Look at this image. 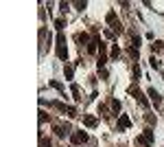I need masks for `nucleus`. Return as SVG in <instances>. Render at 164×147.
<instances>
[{"label":"nucleus","instance_id":"1","mask_svg":"<svg viewBox=\"0 0 164 147\" xmlns=\"http://www.w3.org/2000/svg\"><path fill=\"white\" fill-rule=\"evenodd\" d=\"M57 57L59 59H68V48H66V35L64 33H59L57 35Z\"/></svg>","mask_w":164,"mask_h":147},{"label":"nucleus","instance_id":"2","mask_svg":"<svg viewBox=\"0 0 164 147\" xmlns=\"http://www.w3.org/2000/svg\"><path fill=\"white\" fill-rule=\"evenodd\" d=\"M129 92H131L134 97H136V99L140 101V105H142V108H149V101H147V97H144V94L140 92V90L136 88V86H131V88H129Z\"/></svg>","mask_w":164,"mask_h":147},{"label":"nucleus","instance_id":"3","mask_svg":"<svg viewBox=\"0 0 164 147\" xmlns=\"http://www.w3.org/2000/svg\"><path fill=\"white\" fill-rule=\"evenodd\" d=\"M70 140H72L75 145H83V143L88 140V134H86V132H75V134L70 136Z\"/></svg>","mask_w":164,"mask_h":147},{"label":"nucleus","instance_id":"4","mask_svg":"<svg viewBox=\"0 0 164 147\" xmlns=\"http://www.w3.org/2000/svg\"><path fill=\"white\" fill-rule=\"evenodd\" d=\"M138 143H142V145H147V147H149V145H153V132H151V129H147L142 136L138 138Z\"/></svg>","mask_w":164,"mask_h":147},{"label":"nucleus","instance_id":"5","mask_svg":"<svg viewBox=\"0 0 164 147\" xmlns=\"http://www.w3.org/2000/svg\"><path fill=\"white\" fill-rule=\"evenodd\" d=\"M147 94L151 97V101H153L155 105H160V103H162V97H160V92H157L155 88H149V90H147Z\"/></svg>","mask_w":164,"mask_h":147},{"label":"nucleus","instance_id":"6","mask_svg":"<svg viewBox=\"0 0 164 147\" xmlns=\"http://www.w3.org/2000/svg\"><path fill=\"white\" fill-rule=\"evenodd\" d=\"M129 125H131V118H129V116H125V114H123L120 118H118V132H123V129H127Z\"/></svg>","mask_w":164,"mask_h":147},{"label":"nucleus","instance_id":"7","mask_svg":"<svg viewBox=\"0 0 164 147\" xmlns=\"http://www.w3.org/2000/svg\"><path fill=\"white\" fill-rule=\"evenodd\" d=\"M83 125H86V127H97L99 125V121H97V116H83Z\"/></svg>","mask_w":164,"mask_h":147},{"label":"nucleus","instance_id":"8","mask_svg":"<svg viewBox=\"0 0 164 147\" xmlns=\"http://www.w3.org/2000/svg\"><path fill=\"white\" fill-rule=\"evenodd\" d=\"M64 75H66V79H72V75H75V68H72L70 64H66V66H64Z\"/></svg>","mask_w":164,"mask_h":147},{"label":"nucleus","instance_id":"9","mask_svg":"<svg viewBox=\"0 0 164 147\" xmlns=\"http://www.w3.org/2000/svg\"><path fill=\"white\" fill-rule=\"evenodd\" d=\"M105 22L107 24H116V11H110V13L105 15Z\"/></svg>","mask_w":164,"mask_h":147},{"label":"nucleus","instance_id":"10","mask_svg":"<svg viewBox=\"0 0 164 147\" xmlns=\"http://www.w3.org/2000/svg\"><path fill=\"white\" fill-rule=\"evenodd\" d=\"M77 39H79V42H81V44H90V35H88V33H79V35H77Z\"/></svg>","mask_w":164,"mask_h":147},{"label":"nucleus","instance_id":"11","mask_svg":"<svg viewBox=\"0 0 164 147\" xmlns=\"http://www.w3.org/2000/svg\"><path fill=\"white\" fill-rule=\"evenodd\" d=\"M64 26H66V20H61V18H57V20H55V29H57V31H61Z\"/></svg>","mask_w":164,"mask_h":147},{"label":"nucleus","instance_id":"12","mask_svg":"<svg viewBox=\"0 0 164 147\" xmlns=\"http://www.w3.org/2000/svg\"><path fill=\"white\" fill-rule=\"evenodd\" d=\"M79 94H81V92H79V86H77V83H72V97H75L77 101H81V97H79Z\"/></svg>","mask_w":164,"mask_h":147},{"label":"nucleus","instance_id":"13","mask_svg":"<svg viewBox=\"0 0 164 147\" xmlns=\"http://www.w3.org/2000/svg\"><path fill=\"white\" fill-rule=\"evenodd\" d=\"M112 108H114V112H120V101H118V99H112Z\"/></svg>","mask_w":164,"mask_h":147},{"label":"nucleus","instance_id":"14","mask_svg":"<svg viewBox=\"0 0 164 147\" xmlns=\"http://www.w3.org/2000/svg\"><path fill=\"white\" fill-rule=\"evenodd\" d=\"M50 86H53V88H57V90H59V92H61V94H64V86H61V83H59V81H50Z\"/></svg>","mask_w":164,"mask_h":147},{"label":"nucleus","instance_id":"15","mask_svg":"<svg viewBox=\"0 0 164 147\" xmlns=\"http://www.w3.org/2000/svg\"><path fill=\"white\" fill-rule=\"evenodd\" d=\"M118 55H120V48L114 46V48H112V59H118Z\"/></svg>","mask_w":164,"mask_h":147},{"label":"nucleus","instance_id":"16","mask_svg":"<svg viewBox=\"0 0 164 147\" xmlns=\"http://www.w3.org/2000/svg\"><path fill=\"white\" fill-rule=\"evenodd\" d=\"M68 116H70V118H75V116H77V110L72 108V105H68Z\"/></svg>","mask_w":164,"mask_h":147},{"label":"nucleus","instance_id":"17","mask_svg":"<svg viewBox=\"0 0 164 147\" xmlns=\"http://www.w3.org/2000/svg\"><path fill=\"white\" fill-rule=\"evenodd\" d=\"M131 42L136 44V48H138V46H140V37H138V35H136V33H131Z\"/></svg>","mask_w":164,"mask_h":147},{"label":"nucleus","instance_id":"18","mask_svg":"<svg viewBox=\"0 0 164 147\" xmlns=\"http://www.w3.org/2000/svg\"><path fill=\"white\" fill-rule=\"evenodd\" d=\"M39 145H42V147H50V138H44V136H42V140H39Z\"/></svg>","mask_w":164,"mask_h":147},{"label":"nucleus","instance_id":"19","mask_svg":"<svg viewBox=\"0 0 164 147\" xmlns=\"http://www.w3.org/2000/svg\"><path fill=\"white\" fill-rule=\"evenodd\" d=\"M129 55H131V57H138V48L131 46V48H129Z\"/></svg>","mask_w":164,"mask_h":147},{"label":"nucleus","instance_id":"20","mask_svg":"<svg viewBox=\"0 0 164 147\" xmlns=\"http://www.w3.org/2000/svg\"><path fill=\"white\" fill-rule=\"evenodd\" d=\"M75 7H77V9H81V11H83V9H86V7H88V2H75Z\"/></svg>","mask_w":164,"mask_h":147},{"label":"nucleus","instance_id":"21","mask_svg":"<svg viewBox=\"0 0 164 147\" xmlns=\"http://www.w3.org/2000/svg\"><path fill=\"white\" fill-rule=\"evenodd\" d=\"M123 31V24H120V22H116V24H114V33H120Z\"/></svg>","mask_w":164,"mask_h":147},{"label":"nucleus","instance_id":"22","mask_svg":"<svg viewBox=\"0 0 164 147\" xmlns=\"http://www.w3.org/2000/svg\"><path fill=\"white\" fill-rule=\"evenodd\" d=\"M46 118H48V116H46V112H39V123H44Z\"/></svg>","mask_w":164,"mask_h":147},{"label":"nucleus","instance_id":"23","mask_svg":"<svg viewBox=\"0 0 164 147\" xmlns=\"http://www.w3.org/2000/svg\"><path fill=\"white\" fill-rule=\"evenodd\" d=\"M151 66H153V68H160V61H157V59H153V57H151Z\"/></svg>","mask_w":164,"mask_h":147},{"label":"nucleus","instance_id":"24","mask_svg":"<svg viewBox=\"0 0 164 147\" xmlns=\"http://www.w3.org/2000/svg\"><path fill=\"white\" fill-rule=\"evenodd\" d=\"M162 79H164V75H162Z\"/></svg>","mask_w":164,"mask_h":147}]
</instances>
